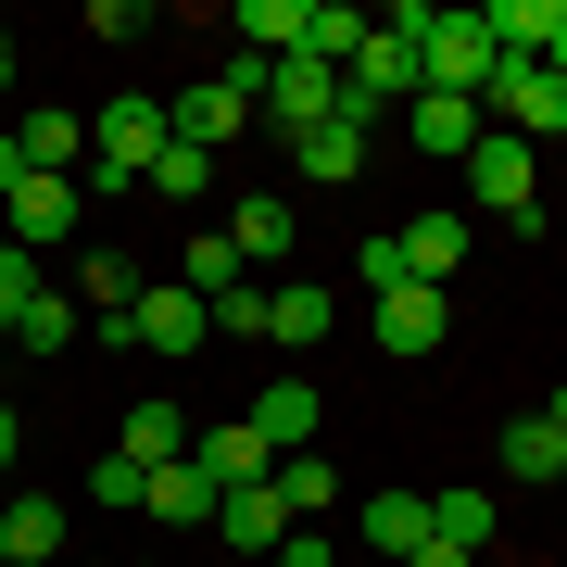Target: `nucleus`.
Returning a JSON list of instances; mask_svg holds the SVG:
<instances>
[{
    "mask_svg": "<svg viewBox=\"0 0 567 567\" xmlns=\"http://www.w3.org/2000/svg\"><path fill=\"white\" fill-rule=\"evenodd\" d=\"M353 278H365V290H404V252H391V227H379V240H353Z\"/></svg>",
    "mask_w": 567,
    "mask_h": 567,
    "instance_id": "nucleus-33",
    "label": "nucleus"
},
{
    "mask_svg": "<svg viewBox=\"0 0 567 567\" xmlns=\"http://www.w3.org/2000/svg\"><path fill=\"white\" fill-rule=\"evenodd\" d=\"M13 454H25V429H13V404H0V466H13Z\"/></svg>",
    "mask_w": 567,
    "mask_h": 567,
    "instance_id": "nucleus-37",
    "label": "nucleus"
},
{
    "mask_svg": "<svg viewBox=\"0 0 567 567\" xmlns=\"http://www.w3.org/2000/svg\"><path fill=\"white\" fill-rule=\"evenodd\" d=\"M252 102H265V63H252V51H227L215 76L189 89V102H164V126H177L189 152H227V140H240V126H252Z\"/></svg>",
    "mask_w": 567,
    "mask_h": 567,
    "instance_id": "nucleus-4",
    "label": "nucleus"
},
{
    "mask_svg": "<svg viewBox=\"0 0 567 567\" xmlns=\"http://www.w3.org/2000/svg\"><path fill=\"white\" fill-rule=\"evenodd\" d=\"M215 341H265V278H240V290L215 303Z\"/></svg>",
    "mask_w": 567,
    "mask_h": 567,
    "instance_id": "nucleus-31",
    "label": "nucleus"
},
{
    "mask_svg": "<svg viewBox=\"0 0 567 567\" xmlns=\"http://www.w3.org/2000/svg\"><path fill=\"white\" fill-rule=\"evenodd\" d=\"M13 189H25V152H13V126H0V203H13Z\"/></svg>",
    "mask_w": 567,
    "mask_h": 567,
    "instance_id": "nucleus-35",
    "label": "nucleus"
},
{
    "mask_svg": "<svg viewBox=\"0 0 567 567\" xmlns=\"http://www.w3.org/2000/svg\"><path fill=\"white\" fill-rule=\"evenodd\" d=\"M76 227H89V189H76V177H25L13 203H0V240H13V252H39V240H76Z\"/></svg>",
    "mask_w": 567,
    "mask_h": 567,
    "instance_id": "nucleus-7",
    "label": "nucleus"
},
{
    "mask_svg": "<svg viewBox=\"0 0 567 567\" xmlns=\"http://www.w3.org/2000/svg\"><path fill=\"white\" fill-rule=\"evenodd\" d=\"M290 152H303V189H341V177H365V126H353V114L303 126V140H290Z\"/></svg>",
    "mask_w": 567,
    "mask_h": 567,
    "instance_id": "nucleus-21",
    "label": "nucleus"
},
{
    "mask_svg": "<svg viewBox=\"0 0 567 567\" xmlns=\"http://www.w3.org/2000/svg\"><path fill=\"white\" fill-rule=\"evenodd\" d=\"M492 63H505V51H492V25H480V13H442V0L416 13V76L442 89V102H480Z\"/></svg>",
    "mask_w": 567,
    "mask_h": 567,
    "instance_id": "nucleus-3",
    "label": "nucleus"
},
{
    "mask_svg": "<svg viewBox=\"0 0 567 567\" xmlns=\"http://www.w3.org/2000/svg\"><path fill=\"white\" fill-rule=\"evenodd\" d=\"M140 303V265H126L114 240H89V265H76V316H126Z\"/></svg>",
    "mask_w": 567,
    "mask_h": 567,
    "instance_id": "nucleus-22",
    "label": "nucleus"
},
{
    "mask_svg": "<svg viewBox=\"0 0 567 567\" xmlns=\"http://www.w3.org/2000/svg\"><path fill=\"white\" fill-rule=\"evenodd\" d=\"M189 466H203L215 492H252V480H278V454H265V429H252V416L203 429V442H189Z\"/></svg>",
    "mask_w": 567,
    "mask_h": 567,
    "instance_id": "nucleus-11",
    "label": "nucleus"
},
{
    "mask_svg": "<svg viewBox=\"0 0 567 567\" xmlns=\"http://www.w3.org/2000/svg\"><path fill=\"white\" fill-rule=\"evenodd\" d=\"M0 89H13V39H0Z\"/></svg>",
    "mask_w": 567,
    "mask_h": 567,
    "instance_id": "nucleus-38",
    "label": "nucleus"
},
{
    "mask_svg": "<svg viewBox=\"0 0 567 567\" xmlns=\"http://www.w3.org/2000/svg\"><path fill=\"white\" fill-rule=\"evenodd\" d=\"M203 177H215V152H189V140H164V164L140 189H164V203H203Z\"/></svg>",
    "mask_w": 567,
    "mask_h": 567,
    "instance_id": "nucleus-29",
    "label": "nucleus"
},
{
    "mask_svg": "<svg viewBox=\"0 0 567 567\" xmlns=\"http://www.w3.org/2000/svg\"><path fill=\"white\" fill-rule=\"evenodd\" d=\"M76 328H89V316H76V290H39V303L13 316V353H76Z\"/></svg>",
    "mask_w": 567,
    "mask_h": 567,
    "instance_id": "nucleus-26",
    "label": "nucleus"
},
{
    "mask_svg": "<svg viewBox=\"0 0 567 567\" xmlns=\"http://www.w3.org/2000/svg\"><path fill=\"white\" fill-rule=\"evenodd\" d=\"M140 517H152V529H215V480H203V466H189V454H177V466H152Z\"/></svg>",
    "mask_w": 567,
    "mask_h": 567,
    "instance_id": "nucleus-18",
    "label": "nucleus"
},
{
    "mask_svg": "<svg viewBox=\"0 0 567 567\" xmlns=\"http://www.w3.org/2000/svg\"><path fill=\"white\" fill-rule=\"evenodd\" d=\"M164 140H177V126H164V102H102V126H89V164H76V189H89V203H126V189H140L152 164H164Z\"/></svg>",
    "mask_w": 567,
    "mask_h": 567,
    "instance_id": "nucleus-2",
    "label": "nucleus"
},
{
    "mask_svg": "<svg viewBox=\"0 0 567 567\" xmlns=\"http://www.w3.org/2000/svg\"><path fill=\"white\" fill-rule=\"evenodd\" d=\"M466 189H480V203L505 215V227H543V164H529V140H505V126L466 152Z\"/></svg>",
    "mask_w": 567,
    "mask_h": 567,
    "instance_id": "nucleus-6",
    "label": "nucleus"
},
{
    "mask_svg": "<svg viewBox=\"0 0 567 567\" xmlns=\"http://www.w3.org/2000/svg\"><path fill=\"white\" fill-rule=\"evenodd\" d=\"M265 114H278L290 140H303V126H328V114H341V63H303V51H278V63H265Z\"/></svg>",
    "mask_w": 567,
    "mask_h": 567,
    "instance_id": "nucleus-8",
    "label": "nucleus"
},
{
    "mask_svg": "<svg viewBox=\"0 0 567 567\" xmlns=\"http://www.w3.org/2000/svg\"><path fill=\"white\" fill-rule=\"evenodd\" d=\"M391 252H404L416 290H454V265H466V215H404V227H391Z\"/></svg>",
    "mask_w": 567,
    "mask_h": 567,
    "instance_id": "nucleus-12",
    "label": "nucleus"
},
{
    "mask_svg": "<svg viewBox=\"0 0 567 567\" xmlns=\"http://www.w3.org/2000/svg\"><path fill=\"white\" fill-rule=\"evenodd\" d=\"M227 240H240L252 278H265V265H290V252H303V215H290V189H252V203L227 215Z\"/></svg>",
    "mask_w": 567,
    "mask_h": 567,
    "instance_id": "nucleus-10",
    "label": "nucleus"
},
{
    "mask_svg": "<svg viewBox=\"0 0 567 567\" xmlns=\"http://www.w3.org/2000/svg\"><path fill=\"white\" fill-rule=\"evenodd\" d=\"M189 442H203V429H189L177 404H164V391H152V404H126V429H114V454L140 466V480H152V466H177Z\"/></svg>",
    "mask_w": 567,
    "mask_h": 567,
    "instance_id": "nucleus-13",
    "label": "nucleus"
},
{
    "mask_svg": "<svg viewBox=\"0 0 567 567\" xmlns=\"http://www.w3.org/2000/svg\"><path fill=\"white\" fill-rule=\"evenodd\" d=\"M480 140H492L480 102H442V89H416V102H404V152H480Z\"/></svg>",
    "mask_w": 567,
    "mask_h": 567,
    "instance_id": "nucleus-14",
    "label": "nucleus"
},
{
    "mask_svg": "<svg viewBox=\"0 0 567 567\" xmlns=\"http://www.w3.org/2000/svg\"><path fill=\"white\" fill-rule=\"evenodd\" d=\"M429 543L480 555V543H492V492H429Z\"/></svg>",
    "mask_w": 567,
    "mask_h": 567,
    "instance_id": "nucleus-28",
    "label": "nucleus"
},
{
    "mask_svg": "<svg viewBox=\"0 0 567 567\" xmlns=\"http://www.w3.org/2000/svg\"><path fill=\"white\" fill-rule=\"evenodd\" d=\"M227 25H240V51H252V63L303 51V0H240V13H227Z\"/></svg>",
    "mask_w": 567,
    "mask_h": 567,
    "instance_id": "nucleus-24",
    "label": "nucleus"
},
{
    "mask_svg": "<svg viewBox=\"0 0 567 567\" xmlns=\"http://www.w3.org/2000/svg\"><path fill=\"white\" fill-rule=\"evenodd\" d=\"M505 480H567V429L555 416H517L505 429Z\"/></svg>",
    "mask_w": 567,
    "mask_h": 567,
    "instance_id": "nucleus-27",
    "label": "nucleus"
},
{
    "mask_svg": "<svg viewBox=\"0 0 567 567\" xmlns=\"http://www.w3.org/2000/svg\"><path fill=\"white\" fill-rule=\"evenodd\" d=\"M39 290H51V278H39V252H13V240H0V341H13V316L39 303Z\"/></svg>",
    "mask_w": 567,
    "mask_h": 567,
    "instance_id": "nucleus-30",
    "label": "nucleus"
},
{
    "mask_svg": "<svg viewBox=\"0 0 567 567\" xmlns=\"http://www.w3.org/2000/svg\"><path fill=\"white\" fill-rule=\"evenodd\" d=\"M265 341H328V290L316 278H278V290H265Z\"/></svg>",
    "mask_w": 567,
    "mask_h": 567,
    "instance_id": "nucleus-25",
    "label": "nucleus"
},
{
    "mask_svg": "<svg viewBox=\"0 0 567 567\" xmlns=\"http://www.w3.org/2000/svg\"><path fill=\"white\" fill-rule=\"evenodd\" d=\"M63 555V505L51 492H13V505H0V567H51Z\"/></svg>",
    "mask_w": 567,
    "mask_h": 567,
    "instance_id": "nucleus-19",
    "label": "nucleus"
},
{
    "mask_svg": "<svg viewBox=\"0 0 567 567\" xmlns=\"http://www.w3.org/2000/svg\"><path fill=\"white\" fill-rule=\"evenodd\" d=\"M416 13H429V0L379 13V25H365V51L341 63V114H353V126H379L391 102H416V89H429V76H416Z\"/></svg>",
    "mask_w": 567,
    "mask_h": 567,
    "instance_id": "nucleus-1",
    "label": "nucleus"
},
{
    "mask_svg": "<svg viewBox=\"0 0 567 567\" xmlns=\"http://www.w3.org/2000/svg\"><path fill=\"white\" fill-rule=\"evenodd\" d=\"M278 567H341V543H328V529H290V543H278Z\"/></svg>",
    "mask_w": 567,
    "mask_h": 567,
    "instance_id": "nucleus-34",
    "label": "nucleus"
},
{
    "mask_svg": "<svg viewBox=\"0 0 567 567\" xmlns=\"http://www.w3.org/2000/svg\"><path fill=\"white\" fill-rule=\"evenodd\" d=\"M442 328H454V303H442V290H379V353L391 365H416V353H442Z\"/></svg>",
    "mask_w": 567,
    "mask_h": 567,
    "instance_id": "nucleus-9",
    "label": "nucleus"
},
{
    "mask_svg": "<svg viewBox=\"0 0 567 567\" xmlns=\"http://www.w3.org/2000/svg\"><path fill=\"white\" fill-rule=\"evenodd\" d=\"M140 492H152V480H140L126 454H102V466H89V505H140Z\"/></svg>",
    "mask_w": 567,
    "mask_h": 567,
    "instance_id": "nucleus-32",
    "label": "nucleus"
},
{
    "mask_svg": "<svg viewBox=\"0 0 567 567\" xmlns=\"http://www.w3.org/2000/svg\"><path fill=\"white\" fill-rule=\"evenodd\" d=\"M215 543H252V555H278V543H290V505H278L265 480H252V492H215Z\"/></svg>",
    "mask_w": 567,
    "mask_h": 567,
    "instance_id": "nucleus-20",
    "label": "nucleus"
},
{
    "mask_svg": "<svg viewBox=\"0 0 567 567\" xmlns=\"http://www.w3.org/2000/svg\"><path fill=\"white\" fill-rule=\"evenodd\" d=\"M353 543H379L391 567H404L429 543V492H365V505H353Z\"/></svg>",
    "mask_w": 567,
    "mask_h": 567,
    "instance_id": "nucleus-17",
    "label": "nucleus"
},
{
    "mask_svg": "<svg viewBox=\"0 0 567 567\" xmlns=\"http://www.w3.org/2000/svg\"><path fill=\"white\" fill-rule=\"evenodd\" d=\"M265 492L290 505V529H328V517H341V466H328V454H278V480H265Z\"/></svg>",
    "mask_w": 567,
    "mask_h": 567,
    "instance_id": "nucleus-16",
    "label": "nucleus"
},
{
    "mask_svg": "<svg viewBox=\"0 0 567 567\" xmlns=\"http://www.w3.org/2000/svg\"><path fill=\"white\" fill-rule=\"evenodd\" d=\"M404 567H480V555H454V543H416V555H404Z\"/></svg>",
    "mask_w": 567,
    "mask_h": 567,
    "instance_id": "nucleus-36",
    "label": "nucleus"
},
{
    "mask_svg": "<svg viewBox=\"0 0 567 567\" xmlns=\"http://www.w3.org/2000/svg\"><path fill=\"white\" fill-rule=\"evenodd\" d=\"M203 328H215V303L189 278H164V290H140L126 316H102V341H126V353H203Z\"/></svg>",
    "mask_w": 567,
    "mask_h": 567,
    "instance_id": "nucleus-5",
    "label": "nucleus"
},
{
    "mask_svg": "<svg viewBox=\"0 0 567 567\" xmlns=\"http://www.w3.org/2000/svg\"><path fill=\"white\" fill-rule=\"evenodd\" d=\"M252 429H265V454H316V379H265Z\"/></svg>",
    "mask_w": 567,
    "mask_h": 567,
    "instance_id": "nucleus-15",
    "label": "nucleus"
},
{
    "mask_svg": "<svg viewBox=\"0 0 567 567\" xmlns=\"http://www.w3.org/2000/svg\"><path fill=\"white\" fill-rule=\"evenodd\" d=\"M365 25H379V13H353V0H303V63H353Z\"/></svg>",
    "mask_w": 567,
    "mask_h": 567,
    "instance_id": "nucleus-23",
    "label": "nucleus"
}]
</instances>
